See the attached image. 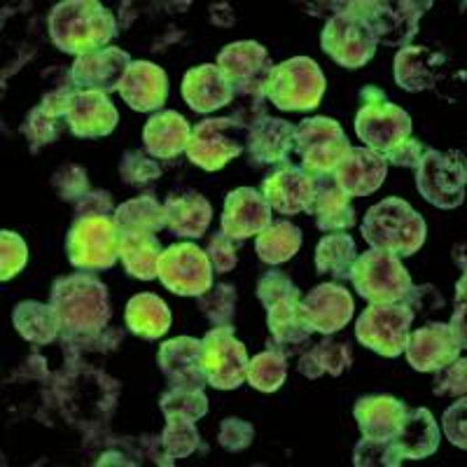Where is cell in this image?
<instances>
[{
    "label": "cell",
    "mask_w": 467,
    "mask_h": 467,
    "mask_svg": "<svg viewBox=\"0 0 467 467\" xmlns=\"http://www.w3.org/2000/svg\"><path fill=\"white\" fill-rule=\"evenodd\" d=\"M49 304L58 316L64 341L99 337L112 316L108 287L89 274L57 278Z\"/></svg>",
    "instance_id": "6da1fadb"
},
{
    "label": "cell",
    "mask_w": 467,
    "mask_h": 467,
    "mask_svg": "<svg viewBox=\"0 0 467 467\" xmlns=\"http://www.w3.org/2000/svg\"><path fill=\"white\" fill-rule=\"evenodd\" d=\"M49 37L61 52L85 57L106 49L117 36L112 12L96 0H64L54 5L47 19Z\"/></svg>",
    "instance_id": "7a4b0ae2"
},
{
    "label": "cell",
    "mask_w": 467,
    "mask_h": 467,
    "mask_svg": "<svg viewBox=\"0 0 467 467\" xmlns=\"http://www.w3.org/2000/svg\"><path fill=\"white\" fill-rule=\"evenodd\" d=\"M362 236L372 248L386 250L398 257L416 255L425 244V220L404 199L390 197L374 203L362 223Z\"/></svg>",
    "instance_id": "3957f363"
},
{
    "label": "cell",
    "mask_w": 467,
    "mask_h": 467,
    "mask_svg": "<svg viewBox=\"0 0 467 467\" xmlns=\"http://www.w3.org/2000/svg\"><path fill=\"white\" fill-rule=\"evenodd\" d=\"M325 87L327 80L314 58L292 57L274 66L266 75L265 99H269L278 110L308 112L320 106Z\"/></svg>",
    "instance_id": "277c9868"
},
{
    "label": "cell",
    "mask_w": 467,
    "mask_h": 467,
    "mask_svg": "<svg viewBox=\"0 0 467 467\" xmlns=\"http://www.w3.org/2000/svg\"><path fill=\"white\" fill-rule=\"evenodd\" d=\"M350 281L360 297L369 304H398L402 302L409 287L414 285L407 266L398 255L386 250L372 248L356 257L350 271Z\"/></svg>",
    "instance_id": "5b68a950"
},
{
    "label": "cell",
    "mask_w": 467,
    "mask_h": 467,
    "mask_svg": "<svg viewBox=\"0 0 467 467\" xmlns=\"http://www.w3.org/2000/svg\"><path fill=\"white\" fill-rule=\"evenodd\" d=\"M432 3H416V0H358L348 3V10L356 12L360 19H365L367 26L372 28L377 43L388 47H409L419 33L420 16L425 10H431Z\"/></svg>",
    "instance_id": "8992f818"
},
{
    "label": "cell",
    "mask_w": 467,
    "mask_h": 467,
    "mask_svg": "<svg viewBox=\"0 0 467 467\" xmlns=\"http://www.w3.org/2000/svg\"><path fill=\"white\" fill-rule=\"evenodd\" d=\"M467 166L465 157L456 150L440 152L428 148L416 169V187L428 203L444 211L458 208L465 199Z\"/></svg>",
    "instance_id": "52a82bcc"
},
{
    "label": "cell",
    "mask_w": 467,
    "mask_h": 467,
    "mask_svg": "<svg viewBox=\"0 0 467 467\" xmlns=\"http://www.w3.org/2000/svg\"><path fill=\"white\" fill-rule=\"evenodd\" d=\"M66 253L75 269H110L119 260V229L115 220L106 215L78 218L66 239Z\"/></svg>",
    "instance_id": "ba28073f"
},
{
    "label": "cell",
    "mask_w": 467,
    "mask_h": 467,
    "mask_svg": "<svg viewBox=\"0 0 467 467\" xmlns=\"http://www.w3.org/2000/svg\"><path fill=\"white\" fill-rule=\"evenodd\" d=\"M244 122L234 117H215V119H203L192 129L190 143H187V160L197 164L203 171H220L244 152L245 140Z\"/></svg>",
    "instance_id": "9c48e42d"
},
{
    "label": "cell",
    "mask_w": 467,
    "mask_h": 467,
    "mask_svg": "<svg viewBox=\"0 0 467 467\" xmlns=\"http://www.w3.org/2000/svg\"><path fill=\"white\" fill-rule=\"evenodd\" d=\"M295 150L302 169L311 175H329L348 154L350 143L341 124L332 117H308L295 133Z\"/></svg>",
    "instance_id": "30bf717a"
},
{
    "label": "cell",
    "mask_w": 467,
    "mask_h": 467,
    "mask_svg": "<svg viewBox=\"0 0 467 467\" xmlns=\"http://www.w3.org/2000/svg\"><path fill=\"white\" fill-rule=\"evenodd\" d=\"M416 316L398 304H372L356 323V337L362 346L383 358H398L407 348L409 332Z\"/></svg>",
    "instance_id": "8fae6325"
},
{
    "label": "cell",
    "mask_w": 467,
    "mask_h": 467,
    "mask_svg": "<svg viewBox=\"0 0 467 467\" xmlns=\"http://www.w3.org/2000/svg\"><path fill=\"white\" fill-rule=\"evenodd\" d=\"M157 278L181 297H202L213 287V265L206 250L194 244H173L161 253Z\"/></svg>",
    "instance_id": "7c38bea8"
},
{
    "label": "cell",
    "mask_w": 467,
    "mask_h": 467,
    "mask_svg": "<svg viewBox=\"0 0 467 467\" xmlns=\"http://www.w3.org/2000/svg\"><path fill=\"white\" fill-rule=\"evenodd\" d=\"M320 43L325 52L344 68H362L369 64L379 45L372 28L367 26L365 19H360L356 12L348 10V3H344V10L337 12L325 24Z\"/></svg>",
    "instance_id": "4fadbf2b"
},
{
    "label": "cell",
    "mask_w": 467,
    "mask_h": 467,
    "mask_svg": "<svg viewBox=\"0 0 467 467\" xmlns=\"http://www.w3.org/2000/svg\"><path fill=\"white\" fill-rule=\"evenodd\" d=\"M202 360L206 369L208 386L218 390H236L245 383L248 350L244 341L234 337L232 325L213 327L202 339Z\"/></svg>",
    "instance_id": "5bb4252c"
},
{
    "label": "cell",
    "mask_w": 467,
    "mask_h": 467,
    "mask_svg": "<svg viewBox=\"0 0 467 467\" xmlns=\"http://www.w3.org/2000/svg\"><path fill=\"white\" fill-rule=\"evenodd\" d=\"M215 66L229 80L234 96H253L257 103L265 99L266 75L274 68L265 45L255 43V40H241V43L227 45L218 54Z\"/></svg>",
    "instance_id": "9a60e30c"
},
{
    "label": "cell",
    "mask_w": 467,
    "mask_h": 467,
    "mask_svg": "<svg viewBox=\"0 0 467 467\" xmlns=\"http://www.w3.org/2000/svg\"><path fill=\"white\" fill-rule=\"evenodd\" d=\"M411 117L388 99L372 103H362L356 117V131L369 150L386 154L402 140L411 139Z\"/></svg>",
    "instance_id": "2e32d148"
},
{
    "label": "cell",
    "mask_w": 467,
    "mask_h": 467,
    "mask_svg": "<svg viewBox=\"0 0 467 467\" xmlns=\"http://www.w3.org/2000/svg\"><path fill=\"white\" fill-rule=\"evenodd\" d=\"M353 297L339 283H320L299 302L302 318L314 332L329 337L344 329L353 318Z\"/></svg>",
    "instance_id": "e0dca14e"
},
{
    "label": "cell",
    "mask_w": 467,
    "mask_h": 467,
    "mask_svg": "<svg viewBox=\"0 0 467 467\" xmlns=\"http://www.w3.org/2000/svg\"><path fill=\"white\" fill-rule=\"evenodd\" d=\"M129 66H131L129 52H124L122 47H106L75 58L73 68H70V80H73L75 89L80 91L112 94V91H119Z\"/></svg>",
    "instance_id": "ac0fdd59"
},
{
    "label": "cell",
    "mask_w": 467,
    "mask_h": 467,
    "mask_svg": "<svg viewBox=\"0 0 467 467\" xmlns=\"http://www.w3.org/2000/svg\"><path fill=\"white\" fill-rule=\"evenodd\" d=\"M316 194V178L302 166L285 164L262 181V197L281 215H297L308 211Z\"/></svg>",
    "instance_id": "d6986e66"
},
{
    "label": "cell",
    "mask_w": 467,
    "mask_h": 467,
    "mask_svg": "<svg viewBox=\"0 0 467 467\" xmlns=\"http://www.w3.org/2000/svg\"><path fill=\"white\" fill-rule=\"evenodd\" d=\"M160 369L169 379L171 388L182 390H203L208 383L202 360V341L192 337H175L160 346Z\"/></svg>",
    "instance_id": "ffe728a7"
},
{
    "label": "cell",
    "mask_w": 467,
    "mask_h": 467,
    "mask_svg": "<svg viewBox=\"0 0 467 467\" xmlns=\"http://www.w3.org/2000/svg\"><path fill=\"white\" fill-rule=\"evenodd\" d=\"M461 346L444 323H428L425 327L409 332L407 360L416 372H437L461 358Z\"/></svg>",
    "instance_id": "44dd1931"
},
{
    "label": "cell",
    "mask_w": 467,
    "mask_h": 467,
    "mask_svg": "<svg viewBox=\"0 0 467 467\" xmlns=\"http://www.w3.org/2000/svg\"><path fill=\"white\" fill-rule=\"evenodd\" d=\"M66 122L78 139H103L115 131L119 112L108 94L75 89L70 96Z\"/></svg>",
    "instance_id": "7402d4cb"
},
{
    "label": "cell",
    "mask_w": 467,
    "mask_h": 467,
    "mask_svg": "<svg viewBox=\"0 0 467 467\" xmlns=\"http://www.w3.org/2000/svg\"><path fill=\"white\" fill-rule=\"evenodd\" d=\"M271 224V206L253 187H239L224 199L223 232L229 239L244 241L265 232Z\"/></svg>",
    "instance_id": "603a6c76"
},
{
    "label": "cell",
    "mask_w": 467,
    "mask_h": 467,
    "mask_svg": "<svg viewBox=\"0 0 467 467\" xmlns=\"http://www.w3.org/2000/svg\"><path fill=\"white\" fill-rule=\"evenodd\" d=\"M388 175V164L383 154L369 148H350L344 160L332 171L337 185L353 197H369L383 185Z\"/></svg>",
    "instance_id": "cb8c5ba5"
},
{
    "label": "cell",
    "mask_w": 467,
    "mask_h": 467,
    "mask_svg": "<svg viewBox=\"0 0 467 467\" xmlns=\"http://www.w3.org/2000/svg\"><path fill=\"white\" fill-rule=\"evenodd\" d=\"M302 297H283L271 302L266 308V325H269L271 341L269 348L278 350L283 358H292L306 348L314 329L308 327L306 320L299 311Z\"/></svg>",
    "instance_id": "d4e9b609"
},
{
    "label": "cell",
    "mask_w": 467,
    "mask_h": 467,
    "mask_svg": "<svg viewBox=\"0 0 467 467\" xmlns=\"http://www.w3.org/2000/svg\"><path fill=\"white\" fill-rule=\"evenodd\" d=\"M119 94L131 110L157 112L169 96L166 70L152 61H131L119 85Z\"/></svg>",
    "instance_id": "484cf974"
},
{
    "label": "cell",
    "mask_w": 467,
    "mask_h": 467,
    "mask_svg": "<svg viewBox=\"0 0 467 467\" xmlns=\"http://www.w3.org/2000/svg\"><path fill=\"white\" fill-rule=\"evenodd\" d=\"M297 127L276 117H262L248 127L245 145L255 164H283L295 150Z\"/></svg>",
    "instance_id": "4316f807"
},
{
    "label": "cell",
    "mask_w": 467,
    "mask_h": 467,
    "mask_svg": "<svg viewBox=\"0 0 467 467\" xmlns=\"http://www.w3.org/2000/svg\"><path fill=\"white\" fill-rule=\"evenodd\" d=\"M182 99L194 112H215L234 101V89L223 70L215 64L190 68L182 78Z\"/></svg>",
    "instance_id": "83f0119b"
},
{
    "label": "cell",
    "mask_w": 467,
    "mask_h": 467,
    "mask_svg": "<svg viewBox=\"0 0 467 467\" xmlns=\"http://www.w3.org/2000/svg\"><path fill=\"white\" fill-rule=\"evenodd\" d=\"M446 57L428 47H404L395 54V82L404 91H425L440 87Z\"/></svg>",
    "instance_id": "f1b7e54d"
},
{
    "label": "cell",
    "mask_w": 467,
    "mask_h": 467,
    "mask_svg": "<svg viewBox=\"0 0 467 467\" xmlns=\"http://www.w3.org/2000/svg\"><path fill=\"white\" fill-rule=\"evenodd\" d=\"M316 194L308 206V215H314L316 224L323 232H346L356 227V208L350 203V197L335 182L332 173L314 175Z\"/></svg>",
    "instance_id": "f546056e"
},
{
    "label": "cell",
    "mask_w": 467,
    "mask_h": 467,
    "mask_svg": "<svg viewBox=\"0 0 467 467\" xmlns=\"http://www.w3.org/2000/svg\"><path fill=\"white\" fill-rule=\"evenodd\" d=\"M407 409V404L393 395H369V398L358 400L353 416H356L362 437L367 440H393Z\"/></svg>",
    "instance_id": "4dcf8cb0"
},
{
    "label": "cell",
    "mask_w": 467,
    "mask_h": 467,
    "mask_svg": "<svg viewBox=\"0 0 467 467\" xmlns=\"http://www.w3.org/2000/svg\"><path fill=\"white\" fill-rule=\"evenodd\" d=\"M440 425H437L435 416L425 407L420 409H407L402 425H400L398 435L393 437L395 449L400 451L402 461H423V458L432 456L440 449Z\"/></svg>",
    "instance_id": "1f68e13d"
},
{
    "label": "cell",
    "mask_w": 467,
    "mask_h": 467,
    "mask_svg": "<svg viewBox=\"0 0 467 467\" xmlns=\"http://www.w3.org/2000/svg\"><path fill=\"white\" fill-rule=\"evenodd\" d=\"M190 136V122L175 110L154 112L143 129L145 150L157 160H173L181 152H185Z\"/></svg>",
    "instance_id": "d6a6232c"
},
{
    "label": "cell",
    "mask_w": 467,
    "mask_h": 467,
    "mask_svg": "<svg viewBox=\"0 0 467 467\" xmlns=\"http://www.w3.org/2000/svg\"><path fill=\"white\" fill-rule=\"evenodd\" d=\"M166 227L175 236L185 239H202L213 218V208L199 192H185V194H171L164 202Z\"/></svg>",
    "instance_id": "836d02e7"
},
{
    "label": "cell",
    "mask_w": 467,
    "mask_h": 467,
    "mask_svg": "<svg viewBox=\"0 0 467 467\" xmlns=\"http://www.w3.org/2000/svg\"><path fill=\"white\" fill-rule=\"evenodd\" d=\"M127 327L131 335L140 339H160L171 327V308L166 302L152 292H140L127 304Z\"/></svg>",
    "instance_id": "e575fe53"
},
{
    "label": "cell",
    "mask_w": 467,
    "mask_h": 467,
    "mask_svg": "<svg viewBox=\"0 0 467 467\" xmlns=\"http://www.w3.org/2000/svg\"><path fill=\"white\" fill-rule=\"evenodd\" d=\"M161 244L157 234L148 232H119V257L129 276L140 281L157 278V265L161 257Z\"/></svg>",
    "instance_id": "d590c367"
},
{
    "label": "cell",
    "mask_w": 467,
    "mask_h": 467,
    "mask_svg": "<svg viewBox=\"0 0 467 467\" xmlns=\"http://www.w3.org/2000/svg\"><path fill=\"white\" fill-rule=\"evenodd\" d=\"M12 325L24 339L36 346L52 344L61 335V323L52 304L19 302L12 311Z\"/></svg>",
    "instance_id": "8d00e7d4"
},
{
    "label": "cell",
    "mask_w": 467,
    "mask_h": 467,
    "mask_svg": "<svg viewBox=\"0 0 467 467\" xmlns=\"http://www.w3.org/2000/svg\"><path fill=\"white\" fill-rule=\"evenodd\" d=\"M353 362V348H350L348 341H335L325 339L320 344H316L314 348L302 353L299 358V374L308 379H318L323 374L329 377H341Z\"/></svg>",
    "instance_id": "74e56055"
},
{
    "label": "cell",
    "mask_w": 467,
    "mask_h": 467,
    "mask_svg": "<svg viewBox=\"0 0 467 467\" xmlns=\"http://www.w3.org/2000/svg\"><path fill=\"white\" fill-rule=\"evenodd\" d=\"M302 229L297 224L278 220V223H271L262 234H257L255 250L266 265H283L297 255L302 248Z\"/></svg>",
    "instance_id": "f35d334b"
},
{
    "label": "cell",
    "mask_w": 467,
    "mask_h": 467,
    "mask_svg": "<svg viewBox=\"0 0 467 467\" xmlns=\"http://www.w3.org/2000/svg\"><path fill=\"white\" fill-rule=\"evenodd\" d=\"M112 220L119 232L160 234L166 227V208L152 194H145L117 206Z\"/></svg>",
    "instance_id": "ab89813d"
},
{
    "label": "cell",
    "mask_w": 467,
    "mask_h": 467,
    "mask_svg": "<svg viewBox=\"0 0 467 467\" xmlns=\"http://www.w3.org/2000/svg\"><path fill=\"white\" fill-rule=\"evenodd\" d=\"M356 257V241L348 234H327L316 248V269L318 274H329L335 281H348Z\"/></svg>",
    "instance_id": "60d3db41"
},
{
    "label": "cell",
    "mask_w": 467,
    "mask_h": 467,
    "mask_svg": "<svg viewBox=\"0 0 467 467\" xmlns=\"http://www.w3.org/2000/svg\"><path fill=\"white\" fill-rule=\"evenodd\" d=\"M287 377V358H283L278 350L269 348L253 360H248L245 369V381L260 390V393H276L278 388L285 383Z\"/></svg>",
    "instance_id": "b9f144b4"
},
{
    "label": "cell",
    "mask_w": 467,
    "mask_h": 467,
    "mask_svg": "<svg viewBox=\"0 0 467 467\" xmlns=\"http://www.w3.org/2000/svg\"><path fill=\"white\" fill-rule=\"evenodd\" d=\"M64 119V115H57L49 108H45L43 103L28 112L22 124V133L28 139V143H31L33 152H37V148H43V145L54 143L66 131Z\"/></svg>",
    "instance_id": "7bdbcfd3"
},
{
    "label": "cell",
    "mask_w": 467,
    "mask_h": 467,
    "mask_svg": "<svg viewBox=\"0 0 467 467\" xmlns=\"http://www.w3.org/2000/svg\"><path fill=\"white\" fill-rule=\"evenodd\" d=\"M160 407L164 411L166 420L181 419L197 423L199 419L208 414V398L203 390H182V388H171L169 393L161 395Z\"/></svg>",
    "instance_id": "ee69618b"
},
{
    "label": "cell",
    "mask_w": 467,
    "mask_h": 467,
    "mask_svg": "<svg viewBox=\"0 0 467 467\" xmlns=\"http://www.w3.org/2000/svg\"><path fill=\"white\" fill-rule=\"evenodd\" d=\"M199 444H202V437H199L197 423H192V420L171 419L161 432V446H164L166 458H171V461L187 458L190 453L197 451Z\"/></svg>",
    "instance_id": "f6af8a7d"
},
{
    "label": "cell",
    "mask_w": 467,
    "mask_h": 467,
    "mask_svg": "<svg viewBox=\"0 0 467 467\" xmlns=\"http://www.w3.org/2000/svg\"><path fill=\"white\" fill-rule=\"evenodd\" d=\"M199 308L215 327L229 325L234 314H236V287L229 285V283H220V285L211 287L199 297Z\"/></svg>",
    "instance_id": "bcb514c9"
},
{
    "label": "cell",
    "mask_w": 467,
    "mask_h": 467,
    "mask_svg": "<svg viewBox=\"0 0 467 467\" xmlns=\"http://www.w3.org/2000/svg\"><path fill=\"white\" fill-rule=\"evenodd\" d=\"M353 462L356 467H398L402 456L395 449L393 440H367L358 441L353 449Z\"/></svg>",
    "instance_id": "7dc6e473"
},
{
    "label": "cell",
    "mask_w": 467,
    "mask_h": 467,
    "mask_svg": "<svg viewBox=\"0 0 467 467\" xmlns=\"http://www.w3.org/2000/svg\"><path fill=\"white\" fill-rule=\"evenodd\" d=\"M28 262V245L19 234L3 229L0 232V278L10 281Z\"/></svg>",
    "instance_id": "c3c4849f"
},
{
    "label": "cell",
    "mask_w": 467,
    "mask_h": 467,
    "mask_svg": "<svg viewBox=\"0 0 467 467\" xmlns=\"http://www.w3.org/2000/svg\"><path fill=\"white\" fill-rule=\"evenodd\" d=\"M52 182L57 187L58 197L64 202L78 203L87 192H89V181H87V171L82 166L66 164L52 175Z\"/></svg>",
    "instance_id": "681fc988"
},
{
    "label": "cell",
    "mask_w": 467,
    "mask_h": 467,
    "mask_svg": "<svg viewBox=\"0 0 467 467\" xmlns=\"http://www.w3.org/2000/svg\"><path fill=\"white\" fill-rule=\"evenodd\" d=\"M119 173H122V178L129 185H145V182L157 181L161 171L160 164H154L148 154L140 152V150H131L119 161Z\"/></svg>",
    "instance_id": "f907efd6"
},
{
    "label": "cell",
    "mask_w": 467,
    "mask_h": 467,
    "mask_svg": "<svg viewBox=\"0 0 467 467\" xmlns=\"http://www.w3.org/2000/svg\"><path fill=\"white\" fill-rule=\"evenodd\" d=\"M437 377H435V386H432V393L444 398H462L467 390V360L465 358H458L453 360L451 365L441 367L437 369Z\"/></svg>",
    "instance_id": "816d5d0a"
},
{
    "label": "cell",
    "mask_w": 467,
    "mask_h": 467,
    "mask_svg": "<svg viewBox=\"0 0 467 467\" xmlns=\"http://www.w3.org/2000/svg\"><path fill=\"white\" fill-rule=\"evenodd\" d=\"M283 297H302V292L295 283L290 281V276H285L283 271L271 269L266 271L265 276L257 283V299H260L265 306H269L271 302Z\"/></svg>",
    "instance_id": "f5cc1de1"
},
{
    "label": "cell",
    "mask_w": 467,
    "mask_h": 467,
    "mask_svg": "<svg viewBox=\"0 0 467 467\" xmlns=\"http://www.w3.org/2000/svg\"><path fill=\"white\" fill-rule=\"evenodd\" d=\"M255 440V428L248 423V420L241 419H227L223 420L218 432V441L223 446L224 451L229 453H239L244 449H248Z\"/></svg>",
    "instance_id": "db71d44e"
},
{
    "label": "cell",
    "mask_w": 467,
    "mask_h": 467,
    "mask_svg": "<svg viewBox=\"0 0 467 467\" xmlns=\"http://www.w3.org/2000/svg\"><path fill=\"white\" fill-rule=\"evenodd\" d=\"M404 306L411 308V314H423V316H431L437 314V311H444V297L440 295L435 285L431 283H425V285H411L409 292L404 295L402 299Z\"/></svg>",
    "instance_id": "11a10c76"
},
{
    "label": "cell",
    "mask_w": 467,
    "mask_h": 467,
    "mask_svg": "<svg viewBox=\"0 0 467 467\" xmlns=\"http://www.w3.org/2000/svg\"><path fill=\"white\" fill-rule=\"evenodd\" d=\"M236 253H239V245L234 244V239H229L224 232L215 234V236L208 241L206 255L208 260H211L215 274H229V271H234V266L239 262V255H236Z\"/></svg>",
    "instance_id": "9f6ffc18"
},
{
    "label": "cell",
    "mask_w": 467,
    "mask_h": 467,
    "mask_svg": "<svg viewBox=\"0 0 467 467\" xmlns=\"http://www.w3.org/2000/svg\"><path fill=\"white\" fill-rule=\"evenodd\" d=\"M465 409L467 400L465 395L458 398L456 404L446 409L444 416H441V428H444L446 440L451 441L458 449H467V435H465Z\"/></svg>",
    "instance_id": "6f0895ef"
},
{
    "label": "cell",
    "mask_w": 467,
    "mask_h": 467,
    "mask_svg": "<svg viewBox=\"0 0 467 467\" xmlns=\"http://www.w3.org/2000/svg\"><path fill=\"white\" fill-rule=\"evenodd\" d=\"M425 150L428 148H425L420 140L407 139V140H402V143L395 145V148L388 150V152L383 154V160H386V164L404 166V169H419Z\"/></svg>",
    "instance_id": "680465c9"
},
{
    "label": "cell",
    "mask_w": 467,
    "mask_h": 467,
    "mask_svg": "<svg viewBox=\"0 0 467 467\" xmlns=\"http://www.w3.org/2000/svg\"><path fill=\"white\" fill-rule=\"evenodd\" d=\"M75 213L78 218H89V215H115V206H112L110 192H87L80 202L75 203Z\"/></svg>",
    "instance_id": "91938a15"
},
{
    "label": "cell",
    "mask_w": 467,
    "mask_h": 467,
    "mask_svg": "<svg viewBox=\"0 0 467 467\" xmlns=\"http://www.w3.org/2000/svg\"><path fill=\"white\" fill-rule=\"evenodd\" d=\"M465 283L467 278L462 276L461 281H458V287H456V311H453V318H451V325H449V329H451L453 339L458 341V346L461 348H465Z\"/></svg>",
    "instance_id": "94428289"
},
{
    "label": "cell",
    "mask_w": 467,
    "mask_h": 467,
    "mask_svg": "<svg viewBox=\"0 0 467 467\" xmlns=\"http://www.w3.org/2000/svg\"><path fill=\"white\" fill-rule=\"evenodd\" d=\"M360 99L362 103H372V101H381V99H386V94H383L379 87H365V89L360 91Z\"/></svg>",
    "instance_id": "6125c7cd"
}]
</instances>
